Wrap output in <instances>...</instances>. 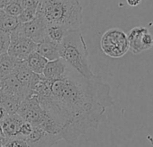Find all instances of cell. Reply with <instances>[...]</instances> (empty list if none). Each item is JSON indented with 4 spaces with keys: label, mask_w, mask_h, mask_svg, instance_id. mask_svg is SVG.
Here are the masks:
<instances>
[{
    "label": "cell",
    "mask_w": 153,
    "mask_h": 147,
    "mask_svg": "<svg viewBox=\"0 0 153 147\" xmlns=\"http://www.w3.org/2000/svg\"><path fill=\"white\" fill-rule=\"evenodd\" d=\"M31 91L59 126L61 139L68 143L89 129H97L106 110L114 104L111 86L101 76L86 78L72 68L57 80L35 75Z\"/></svg>",
    "instance_id": "6da1fadb"
},
{
    "label": "cell",
    "mask_w": 153,
    "mask_h": 147,
    "mask_svg": "<svg viewBox=\"0 0 153 147\" xmlns=\"http://www.w3.org/2000/svg\"><path fill=\"white\" fill-rule=\"evenodd\" d=\"M38 15L46 26L78 31L82 24L83 9L79 0H41Z\"/></svg>",
    "instance_id": "7a4b0ae2"
},
{
    "label": "cell",
    "mask_w": 153,
    "mask_h": 147,
    "mask_svg": "<svg viewBox=\"0 0 153 147\" xmlns=\"http://www.w3.org/2000/svg\"><path fill=\"white\" fill-rule=\"evenodd\" d=\"M59 57L83 77L89 78L95 75L90 67L88 47L80 30L67 33L60 44Z\"/></svg>",
    "instance_id": "3957f363"
},
{
    "label": "cell",
    "mask_w": 153,
    "mask_h": 147,
    "mask_svg": "<svg viewBox=\"0 0 153 147\" xmlns=\"http://www.w3.org/2000/svg\"><path fill=\"white\" fill-rule=\"evenodd\" d=\"M17 114L25 121L50 134L60 136V130L53 118L46 112L35 97L30 95L20 104Z\"/></svg>",
    "instance_id": "277c9868"
},
{
    "label": "cell",
    "mask_w": 153,
    "mask_h": 147,
    "mask_svg": "<svg viewBox=\"0 0 153 147\" xmlns=\"http://www.w3.org/2000/svg\"><path fill=\"white\" fill-rule=\"evenodd\" d=\"M100 48L109 57H123L129 51L127 34L119 28H111L102 35Z\"/></svg>",
    "instance_id": "5b68a950"
},
{
    "label": "cell",
    "mask_w": 153,
    "mask_h": 147,
    "mask_svg": "<svg viewBox=\"0 0 153 147\" xmlns=\"http://www.w3.org/2000/svg\"><path fill=\"white\" fill-rule=\"evenodd\" d=\"M36 49L37 44L25 37L19 30V27L10 34L7 54L16 61L19 63L25 62L30 54L36 51Z\"/></svg>",
    "instance_id": "8992f818"
},
{
    "label": "cell",
    "mask_w": 153,
    "mask_h": 147,
    "mask_svg": "<svg viewBox=\"0 0 153 147\" xmlns=\"http://www.w3.org/2000/svg\"><path fill=\"white\" fill-rule=\"evenodd\" d=\"M127 37L129 50L134 55L140 54L153 47V35L146 27L136 26L132 28Z\"/></svg>",
    "instance_id": "52a82bcc"
},
{
    "label": "cell",
    "mask_w": 153,
    "mask_h": 147,
    "mask_svg": "<svg viewBox=\"0 0 153 147\" xmlns=\"http://www.w3.org/2000/svg\"><path fill=\"white\" fill-rule=\"evenodd\" d=\"M0 92L16 99L21 103L32 93L31 90L22 85L13 75L8 76L2 82H0Z\"/></svg>",
    "instance_id": "ba28073f"
},
{
    "label": "cell",
    "mask_w": 153,
    "mask_h": 147,
    "mask_svg": "<svg viewBox=\"0 0 153 147\" xmlns=\"http://www.w3.org/2000/svg\"><path fill=\"white\" fill-rule=\"evenodd\" d=\"M19 30L25 37L36 44L40 43L46 38L47 26L39 15L28 23L21 24Z\"/></svg>",
    "instance_id": "9c48e42d"
},
{
    "label": "cell",
    "mask_w": 153,
    "mask_h": 147,
    "mask_svg": "<svg viewBox=\"0 0 153 147\" xmlns=\"http://www.w3.org/2000/svg\"><path fill=\"white\" fill-rule=\"evenodd\" d=\"M25 139L30 147H52L62 140L59 135L50 134L38 127H33L31 135Z\"/></svg>",
    "instance_id": "30bf717a"
},
{
    "label": "cell",
    "mask_w": 153,
    "mask_h": 147,
    "mask_svg": "<svg viewBox=\"0 0 153 147\" xmlns=\"http://www.w3.org/2000/svg\"><path fill=\"white\" fill-rule=\"evenodd\" d=\"M70 69L71 67L59 57L52 61H48L42 76L48 80H57L64 77Z\"/></svg>",
    "instance_id": "8fae6325"
},
{
    "label": "cell",
    "mask_w": 153,
    "mask_h": 147,
    "mask_svg": "<svg viewBox=\"0 0 153 147\" xmlns=\"http://www.w3.org/2000/svg\"><path fill=\"white\" fill-rule=\"evenodd\" d=\"M24 123L25 120L17 113L8 115L6 118L0 121V125L2 126L6 138H11L19 135L20 128Z\"/></svg>",
    "instance_id": "7c38bea8"
},
{
    "label": "cell",
    "mask_w": 153,
    "mask_h": 147,
    "mask_svg": "<svg viewBox=\"0 0 153 147\" xmlns=\"http://www.w3.org/2000/svg\"><path fill=\"white\" fill-rule=\"evenodd\" d=\"M59 44L46 37L42 41L37 44L36 52L48 61H52L59 58Z\"/></svg>",
    "instance_id": "4fadbf2b"
},
{
    "label": "cell",
    "mask_w": 153,
    "mask_h": 147,
    "mask_svg": "<svg viewBox=\"0 0 153 147\" xmlns=\"http://www.w3.org/2000/svg\"><path fill=\"white\" fill-rule=\"evenodd\" d=\"M11 75H13L22 85H24L25 88L31 90V86H32L33 81L34 79V76L36 74H33L25 65V62H22V63H17V65H16Z\"/></svg>",
    "instance_id": "5bb4252c"
},
{
    "label": "cell",
    "mask_w": 153,
    "mask_h": 147,
    "mask_svg": "<svg viewBox=\"0 0 153 147\" xmlns=\"http://www.w3.org/2000/svg\"><path fill=\"white\" fill-rule=\"evenodd\" d=\"M48 60L38 54L36 51L33 52L28 56V57L25 60V65L36 75H42V72Z\"/></svg>",
    "instance_id": "9a60e30c"
},
{
    "label": "cell",
    "mask_w": 153,
    "mask_h": 147,
    "mask_svg": "<svg viewBox=\"0 0 153 147\" xmlns=\"http://www.w3.org/2000/svg\"><path fill=\"white\" fill-rule=\"evenodd\" d=\"M21 24L18 17L6 14L4 11L0 15V32L7 34H11Z\"/></svg>",
    "instance_id": "2e32d148"
},
{
    "label": "cell",
    "mask_w": 153,
    "mask_h": 147,
    "mask_svg": "<svg viewBox=\"0 0 153 147\" xmlns=\"http://www.w3.org/2000/svg\"><path fill=\"white\" fill-rule=\"evenodd\" d=\"M17 63L19 62L16 61L7 53L0 55V82L11 75Z\"/></svg>",
    "instance_id": "e0dca14e"
},
{
    "label": "cell",
    "mask_w": 153,
    "mask_h": 147,
    "mask_svg": "<svg viewBox=\"0 0 153 147\" xmlns=\"http://www.w3.org/2000/svg\"><path fill=\"white\" fill-rule=\"evenodd\" d=\"M68 32V31L59 26H47L46 37L60 45Z\"/></svg>",
    "instance_id": "ac0fdd59"
},
{
    "label": "cell",
    "mask_w": 153,
    "mask_h": 147,
    "mask_svg": "<svg viewBox=\"0 0 153 147\" xmlns=\"http://www.w3.org/2000/svg\"><path fill=\"white\" fill-rule=\"evenodd\" d=\"M2 147H30L25 137L22 135H16L15 137L7 138Z\"/></svg>",
    "instance_id": "d6986e66"
},
{
    "label": "cell",
    "mask_w": 153,
    "mask_h": 147,
    "mask_svg": "<svg viewBox=\"0 0 153 147\" xmlns=\"http://www.w3.org/2000/svg\"><path fill=\"white\" fill-rule=\"evenodd\" d=\"M3 11L7 15L18 17L23 11L22 0H13V1Z\"/></svg>",
    "instance_id": "ffe728a7"
},
{
    "label": "cell",
    "mask_w": 153,
    "mask_h": 147,
    "mask_svg": "<svg viewBox=\"0 0 153 147\" xmlns=\"http://www.w3.org/2000/svg\"><path fill=\"white\" fill-rule=\"evenodd\" d=\"M33 125H31L30 123L28 122H25L22 125L21 128H20V131H19V135H22L24 137H27L31 135V133L33 132Z\"/></svg>",
    "instance_id": "44dd1931"
},
{
    "label": "cell",
    "mask_w": 153,
    "mask_h": 147,
    "mask_svg": "<svg viewBox=\"0 0 153 147\" xmlns=\"http://www.w3.org/2000/svg\"><path fill=\"white\" fill-rule=\"evenodd\" d=\"M7 116H8V113L7 112L6 109L0 104V121L3 120L4 118H6Z\"/></svg>",
    "instance_id": "7402d4cb"
},
{
    "label": "cell",
    "mask_w": 153,
    "mask_h": 147,
    "mask_svg": "<svg viewBox=\"0 0 153 147\" xmlns=\"http://www.w3.org/2000/svg\"><path fill=\"white\" fill-rule=\"evenodd\" d=\"M13 0H0V10H4Z\"/></svg>",
    "instance_id": "603a6c76"
},
{
    "label": "cell",
    "mask_w": 153,
    "mask_h": 147,
    "mask_svg": "<svg viewBox=\"0 0 153 147\" xmlns=\"http://www.w3.org/2000/svg\"><path fill=\"white\" fill-rule=\"evenodd\" d=\"M126 2L128 4V6L130 7H137L140 5V3L141 2V0H126Z\"/></svg>",
    "instance_id": "cb8c5ba5"
},
{
    "label": "cell",
    "mask_w": 153,
    "mask_h": 147,
    "mask_svg": "<svg viewBox=\"0 0 153 147\" xmlns=\"http://www.w3.org/2000/svg\"><path fill=\"white\" fill-rule=\"evenodd\" d=\"M0 136H2V137H5V135H4V133H3V129H2V126H1V125H0Z\"/></svg>",
    "instance_id": "d4e9b609"
},
{
    "label": "cell",
    "mask_w": 153,
    "mask_h": 147,
    "mask_svg": "<svg viewBox=\"0 0 153 147\" xmlns=\"http://www.w3.org/2000/svg\"><path fill=\"white\" fill-rule=\"evenodd\" d=\"M2 12H3V10H0V15H1V14H2Z\"/></svg>",
    "instance_id": "484cf974"
}]
</instances>
